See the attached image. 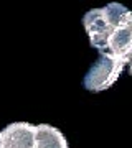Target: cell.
<instances>
[{
  "instance_id": "7",
  "label": "cell",
  "mask_w": 132,
  "mask_h": 148,
  "mask_svg": "<svg viewBox=\"0 0 132 148\" xmlns=\"http://www.w3.org/2000/svg\"><path fill=\"white\" fill-rule=\"evenodd\" d=\"M129 74L132 76V59H131V63H129Z\"/></svg>"
},
{
  "instance_id": "5",
  "label": "cell",
  "mask_w": 132,
  "mask_h": 148,
  "mask_svg": "<svg viewBox=\"0 0 132 148\" xmlns=\"http://www.w3.org/2000/svg\"><path fill=\"white\" fill-rule=\"evenodd\" d=\"M35 148H69V145L61 130L48 123H40L37 125Z\"/></svg>"
},
{
  "instance_id": "2",
  "label": "cell",
  "mask_w": 132,
  "mask_h": 148,
  "mask_svg": "<svg viewBox=\"0 0 132 148\" xmlns=\"http://www.w3.org/2000/svg\"><path fill=\"white\" fill-rule=\"evenodd\" d=\"M83 25L89 36L91 46L96 48L99 53L107 51V40L111 36L112 28L109 27V21L106 18L104 8H93L86 12L83 16Z\"/></svg>"
},
{
  "instance_id": "4",
  "label": "cell",
  "mask_w": 132,
  "mask_h": 148,
  "mask_svg": "<svg viewBox=\"0 0 132 148\" xmlns=\"http://www.w3.org/2000/svg\"><path fill=\"white\" fill-rule=\"evenodd\" d=\"M107 53L132 59V15L126 23H122L111 33L107 40Z\"/></svg>"
},
{
  "instance_id": "3",
  "label": "cell",
  "mask_w": 132,
  "mask_h": 148,
  "mask_svg": "<svg viewBox=\"0 0 132 148\" xmlns=\"http://www.w3.org/2000/svg\"><path fill=\"white\" fill-rule=\"evenodd\" d=\"M37 125L13 122L0 132V148H35Z\"/></svg>"
},
{
  "instance_id": "6",
  "label": "cell",
  "mask_w": 132,
  "mask_h": 148,
  "mask_svg": "<svg viewBox=\"0 0 132 148\" xmlns=\"http://www.w3.org/2000/svg\"><path fill=\"white\" fill-rule=\"evenodd\" d=\"M106 12V18L109 21V27L112 28V32L117 27H121L122 23H126L132 15V10H129L127 7H124L119 2H111L109 5L102 7Z\"/></svg>"
},
{
  "instance_id": "1",
  "label": "cell",
  "mask_w": 132,
  "mask_h": 148,
  "mask_svg": "<svg viewBox=\"0 0 132 148\" xmlns=\"http://www.w3.org/2000/svg\"><path fill=\"white\" fill-rule=\"evenodd\" d=\"M129 63H131L129 58H119L107 51L99 53L97 61L89 68V71L86 73L84 79H83L84 89L91 92H102L112 87L119 81L122 71L126 69Z\"/></svg>"
}]
</instances>
